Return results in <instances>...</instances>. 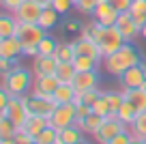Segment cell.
Returning <instances> with one entry per match:
<instances>
[{
	"instance_id": "6da1fadb",
	"label": "cell",
	"mask_w": 146,
	"mask_h": 144,
	"mask_svg": "<svg viewBox=\"0 0 146 144\" xmlns=\"http://www.w3.org/2000/svg\"><path fill=\"white\" fill-rule=\"evenodd\" d=\"M140 63H142V58H140L137 47L133 43H125L118 52H114L112 56L103 58L101 67H103V71L108 73V75H112V77L118 80L125 71H129L131 67H135V65H140Z\"/></svg>"
},
{
	"instance_id": "7a4b0ae2",
	"label": "cell",
	"mask_w": 146,
	"mask_h": 144,
	"mask_svg": "<svg viewBox=\"0 0 146 144\" xmlns=\"http://www.w3.org/2000/svg\"><path fill=\"white\" fill-rule=\"evenodd\" d=\"M32 71L26 67H19L15 65L9 73H2L0 75V88L7 90L11 97H26L32 90Z\"/></svg>"
},
{
	"instance_id": "3957f363",
	"label": "cell",
	"mask_w": 146,
	"mask_h": 144,
	"mask_svg": "<svg viewBox=\"0 0 146 144\" xmlns=\"http://www.w3.org/2000/svg\"><path fill=\"white\" fill-rule=\"evenodd\" d=\"M24 47V56H30V58H36L39 56V43L47 37V30H43L39 24H19L17 35Z\"/></svg>"
},
{
	"instance_id": "277c9868",
	"label": "cell",
	"mask_w": 146,
	"mask_h": 144,
	"mask_svg": "<svg viewBox=\"0 0 146 144\" xmlns=\"http://www.w3.org/2000/svg\"><path fill=\"white\" fill-rule=\"evenodd\" d=\"M125 129H127V125H125V123L120 121L116 114H110V116H105L101 129L92 135V140H95L97 144H110V140H114L116 135L123 133Z\"/></svg>"
},
{
	"instance_id": "5b68a950",
	"label": "cell",
	"mask_w": 146,
	"mask_h": 144,
	"mask_svg": "<svg viewBox=\"0 0 146 144\" xmlns=\"http://www.w3.org/2000/svg\"><path fill=\"white\" fill-rule=\"evenodd\" d=\"M0 116H7L17 129H22L24 123H26L28 116H30L26 103H24V97H11L9 105H7L5 110H0Z\"/></svg>"
},
{
	"instance_id": "8992f818",
	"label": "cell",
	"mask_w": 146,
	"mask_h": 144,
	"mask_svg": "<svg viewBox=\"0 0 146 144\" xmlns=\"http://www.w3.org/2000/svg\"><path fill=\"white\" fill-rule=\"evenodd\" d=\"M24 103H26L30 116H43L47 121H50V116L54 114L56 105H58L54 99H43V97H35V95H26Z\"/></svg>"
},
{
	"instance_id": "52a82bcc",
	"label": "cell",
	"mask_w": 146,
	"mask_h": 144,
	"mask_svg": "<svg viewBox=\"0 0 146 144\" xmlns=\"http://www.w3.org/2000/svg\"><path fill=\"white\" fill-rule=\"evenodd\" d=\"M78 123V116H75V103H62L56 105L54 114L50 116V125L54 129H64V127H71Z\"/></svg>"
},
{
	"instance_id": "ba28073f",
	"label": "cell",
	"mask_w": 146,
	"mask_h": 144,
	"mask_svg": "<svg viewBox=\"0 0 146 144\" xmlns=\"http://www.w3.org/2000/svg\"><path fill=\"white\" fill-rule=\"evenodd\" d=\"M120 88L131 90V88H146V65L140 63L135 67H131L129 71H125L123 75L118 77Z\"/></svg>"
},
{
	"instance_id": "9c48e42d",
	"label": "cell",
	"mask_w": 146,
	"mask_h": 144,
	"mask_svg": "<svg viewBox=\"0 0 146 144\" xmlns=\"http://www.w3.org/2000/svg\"><path fill=\"white\" fill-rule=\"evenodd\" d=\"M58 86H60V82H58L56 75H35L30 95L43 97V99H54V93H56Z\"/></svg>"
},
{
	"instance_id": "30bf717a",
	"label": "cell",
	"mask_w": 146,
	"mask_h": 144,
	"mask_svg": "<svg viewBox=\"0 0 146 144\" xmlns=\"http://www.w3.org/2000/svg\"><path fill=\"white\" fill-rule=\"evenodd\" d=\"M41 13H43V7L39 2H35V0H24L22 5L13 11V15L17 17L19 24H36Z\"/></svg>"
},
{
	"instance_id": "8fae6325",
	"label": "cell",
	"mask_w": 146,
	"mask_h": 144,
	"mask_svg": "<svg viewBox=\"0 0 146 144\" xmlns=\"http://www.w3.org/2000/svg\"><path fill=\"white\" fill-rule=\"evenodd\" d=\"M90 15H92L95 22L101 24V26H114L116 19H118V11L110 5V0H99L97 7H95V11H92Z\"/></svg>"
},
{
	"instance_id": "7c38bea8",
	"label": "cell",
	"mask_w": 146,
	"mask_h": 144,
	"mask_svg": "<svg viewBox=\"0 0 146 144\" xmlns=\"http://www.w3.org/2000/svg\"><path fill=\"white\" fill-rule=\"evenodd\" d=\"M116 28L120 30V35H123V39L127 41V43H133V41L140 37V26L135 24V19L131 17V13H118V19H116L114 24Z\"/></svg>"
},
{
	"instance_id": "4fadbf2b",
	"label": "cell",
	"mask_w": 146,
	"mask_h": 144,
	"mask_svg": "<svg viewBox=\"0 0 146 144\" xmlns=\"http://www.w3.org/2000/svg\"><path fill=\"white\" fill-rule=\"evenodd\" d=\"M99 71H78L75 80H73V88L75 93H86V90H95L99 88Z\"/></svg>"
},
{
	"instance_id": "5bb4252c",
	"label": "cell",
	"mask_w": 146,
	"mask_h": 144,
	"mask_svg": "<svg viewBox=\"0 0 146 144\" xmlns=\"http://www.w3.org/2000/svg\"><path fill=\"white\" fill-rule=\"evenodd\" d=\"M19 56H24V47L19 43L17 37H7L0 39V58H9V60H17Z\"/></svg>"
},
{
	"instance_id": "9a60e30c",
	"label": "cell",
	"mask_w": 146,
	"mask_h": 144,
	"mask_svg": "<svg viewBox=\"0 0 146 144\" xmlns=\"http://www.w3.org/2000/svg\"><path fill=\"white\" fill-rule=\"evenodd\" d=\"M75 56H88V58H95L99 63H103V54H101L97 41H92V39H78L75 41Z\"/></svg>"
},
{
	"instance_id": "2e32d148",
	"label": "cell",
	"mask_w": 146,
	"mask_h": 144,
	"mask_svg": "<svg viewBox=\"0 0 146 144\" xmlns=\"http://www.w3.org/2000/svg\"><path fill=\"white\" fill-rule=\"evenodd\" d=\"M56 69H58V58L56 56H36L35 65H32L35 75H56Z\"/></svg>"
},
{
	"instance_id": "e0dca14e",
	"label": "cell",
	"mask_w": 146,
	"mask_h": 144,
	"mask_svg": "<svg viewBox=\"0 0 146 144\" xmlns=\"http://www.w3.org/2000/svg\"><path fill=\"white\" fill-rule=\"evenodd\" d=\"M82 140H84V131L78 125H71V127H64V129L58 131V142L56 144H78Z\"/></svg>"
},
{
	"instance_id": "ac0fdd59",
	"label": "cell",
	"mask_w": 146,
	"mask_h": 144,
	"mask_svg": "<svg viewBox=\"0 0 146 144\" xmlns=\"http://www.w3.org/2000/svg\"><path fill=\"white\" fill-rule=\"evenodd\" d=\"M19 22L13 13H5L0 17V39H7V37H15L17 35Z\"/></svg>"
},
{
	"instance_id": "d6986e66",
	"label": "cell",
	"mask_w": 146,
	"mask_h": 144,
	"mask_svg": "<svg viewBox=\"0 0 146 144\" xmlns=\"http://www.w3.org/2000/svg\"><path fill=\"white\" fill-rule=\"evenodd\" d=\"M120 90H123L125 99L135 105L137 112H146V88H131V90L120 88Z\"/></svg>"
},
{
	"instance_id": "ffe728a7",
	"label": "cell",
	"mask_w": 146,
	"mask_h": 144,
	"mask_svg": "<svg viewBox=\"0 0 146 144\" xmlns=\"http://www.w3.org/2000/svg\"><path fill=\"white\" fill-rule=\"evenodd\" d=\"M47 125H50V121H47V118H43V116H28V121L24 123L22 131H26L30 138H36V135L41 133Z\"/></svg>"
},
{
	"instance_id": "44dd1931",
	"label": "cell",
	"mask_w": 146,
	"mask_h": 144,
	"mask_svg": "<svg viewBox=\"0 0 146 144\" xmlns=\"http://www.w3.org/2000/svg\"><path fill=\"white\" fill-rule=\"evenodd\" d=\"M58 22H60V13L54 9V7H45L36 24H39V26H41L43 30H47V32H50L52 28H56V26H58Z\"/></svg>"
},
{
	"instance_id": "7402d4cb",
	"label": "cell",
	"mask_w": 146,
	"mask_h": 144,
	"mask_svg": "<svg viewBox=\"0 0 146 144\" xmlns=\"http://www.w3.org/2000/svg\"><path fill=\"white\" fill-rule=\"evenodd\" d=\"M105 118L103 116H97V114H90V116H86L84 121H78L75 125L80 127V129L84 131V135H95L97 131L101 129V125H103Z\"/></svg>"
},
{
	"instance_id": "603a6c76",
	"label": "cell",
	"mask_w": 146,
	"mask_h": 144,
	"mask_svg": "<svg viewBox=\"0 0 146 144\" xmlns=\"http://www.w3.org/2000/svg\"><path fill=\"white\" fill-rule=\"evenodd\" d=\"M75 97H78V93H75L73 84H60L58 88H56V93H54V101H56L58 105H62V103H73V101H75Z\"/></svg>"
},
{
	"instance_id": "cb8c5ba5",
	"label": "cell",
	"mask_w": 146,
	"mask_h": 144,
	"mask_svg": "<svg viewBox=\"0 0 146 144\" xmlns=\"http://www.w3.org/2000/svg\"><path fill=\"white\" fill-rule=\"evenodd\" d=\"M133 140H146V112H140L135 116V121L127 127Z\"/></svg>"
},
{
	"instance_id": "d4e9b609",
	"label": "cell",
	"mask_w": 146,
	"mask_h": 144,
	"mask_svg": "<svg viewBox=\"0 0 146 144\" xmlns=\"http://www.w3.org/2000/svg\"><path fill=\"white\" fill-rule=\"evenodd\" d=\"M75 73H78V69H75V65H73V63H58L56 77H58L60 84H73Z\"/></svg>"
},
{
	"instance_id": "484cf974",
	"label": "cell",
	"mask_w": 146,
	"mask_h": 144,
	"mask_svg": "<svg viewBox=\"0 0 146 144\" xmlns=\"http://www.w3.org/2000/svg\"><path fill=\"white\" fill-rule=\"evenodd\" d=\"M54 56L58 58V63H73V58H75V41L73 43H67V41L58 43Z\"/></svg>"
},
{
	"instance_id": "4316f807",
	"label": "cell",
	"mask_w": 146,
	"mask_h": 144,
	"mask_svg": "<svg viewBox=\"0 0 146 144\" xmlns=\"http://www.w3.org/2000/svg\"><path fill=\"white\" fill-rule=\"evenodd\" d=\"M137 114H140V112L135 110V105H133L131 101H127V99H125V101H123V105H120V110L116 112V116H118L120 121H123L125 125L129 127L133 121H135V116H137Z\"/></svg>"
},
{
	"instance_id": "83f0119b",
	"label": "cell",
	"mask_w": 146,
	"mask_h": 144,
	"mask_svg": "<svg viewBox=\"0 0 146 144\" xmlns=\"http://www.w3.org/2000/svg\"><path fill=\"white\" fill-rule=\"evenodd\" d=\"M129 13H131V17L135 19V24L142 28L146 24V0H133Z\"/></svg>"
},
{
	"instance_id": "f1b7e54d",
	"label": "cell",
	"mask_w": 146,
	"mask_h": 144,
	"mask_svg": "<svg viewBox=\"0 0 146 144\" xmlns=\"http://www.w3.org/2000/svg\"><path fill=\"white\" fill-rule=\"evenodd\" d=\"M73 65H75L78 71H99V67H101L99 60L88 58V56H75V58H73Z\"/></svg>"
},
{
	"instance_id": "f546056e",
	"label": "cell",
	"mask_w": 146,
	"mask_h": 144,
	"mask_svg": "<svg viewBox=\"0 0 146 144\" xmlns=\"http://www.w3.org/2000/svg\"><path fill=\"white\" fill-rule=\"evenodd\" d=\"M92 114H97V116H110L112 114V105H110V101H108V95H105V90L101 93V97L92 103Z\"/></svg>"
},
{
	"instance_id": "4dcf8cb0",
	"label": "cell",
	"mask_w": 146,
	"mask_h": 144,
	"mask_svg": "<svg viewBox=\"0 0 146 144\" xmlns=\"http://www.w3.org/2000/svg\"><path fill=\"white\" fill-rule=\"evenodd\" d=\"M35 142L36 144H56L58 142V129H54L52 125H47L45 129L35 138Z\"/></svg>"
},
{
	"instance_id": "1f68e13d",
	"label": "cell",
	"mask_w": 146,
	"mask_h": 144,
	"mask_svg": "<svg viewBox=\"0 0 146 144\" xmlns=\"http://www.w3.org/2000/svg\"><path fill=\"white\" fill-rule=\"evenodd\" d=\"M15 133H17V127L7 116H0V140H13Z\"/></svg>"
},
{
	"instance_id": "d6a6232c",
	"label": "cell",
	"mask_w": 146,
	"mask_h": 144,
	"mask_svg": "<svg viewBox=\"0 0 146 144\" xmlns=\"http://www.w3.org/2000/svg\"><path fill=\"white\" fill-rule=\"evenodd\" d=\"M56 47H58V41H54L50 35L39 43V56H54L56 54Z\"/></svg>"
},
{
	"instance_id": "836d02e7",
	"label": "cell",
	"mask_w": 146,
	"mask_h": 144,
	"mask_svg": "<svg viewBox=\"0 0 146 144\" xmlns=\"http://www.w3.org/2000/svg\"><path fill=\"white\" fill-rule=\"evenodd\" d=\"M105 95H108V101L112 105V114H116L120 110V105H123V101H125L123 90H105Z\"/></svg>"
},
{
	"instance_id": "e575fe53",
	"label": "cell",
	"mask_w": 146,
	"mask_h": 144,
	"mask_svg": "<svg viewBox=\"0 0 146 144\" xmlns=\"http://www.w3.org/2000/svg\"><path fill=\"white\" fill-rule=\"evenodd\" d=\"M101 93H103L101 88H95V90H86V93H80L78 97H75V101H73V103H80V101H82V103H88V105H92V103H95V101L101 97Z\"/></svg>"
},
{
	"instance_id": "d590c367",
	"label": "cell",
	"mask_w": 146,
	"mask_h": 144,
	"mask_svg": "<svg viewBox=\"0 0 146 144\" xmlns=\"http://www.w3.org/2000/svg\"><path fill=\"white\" fill-rule=\"evenodd\" d=\"M97 2H99V0H78V2H75V9H78L80 13H92Z\"/></svg>"
},
{
	"instance_id": "8d00e7d4",
	"label": "cell",
	"mask_w": 146,
	"mask_h": 144,
	"mask_svg": "<svg viewBox=\"0 0 146 144\" xmlns=\"http://www.w3.org/2000/svg\"><path fill=\"white\" fill-rule=\"evenodd\" d=\"M92 114V105H88V103H75V116H78V121H84L86 116H90Z\"/></svg>"
},
{
	"instance_id": "74e56055",
	"label": "cell",
	"mask_w": 146,
	"mask_h": 144,
	"mask_svg": "<svg viewBox=\"0 0 146 144\" xmlns=\"http://www.w3.org/2000/svg\"><path fill=\"white\" fill-rule=\"evenodd\" d=\"M52 7H54L60 15H64V13H69V11L73 9V2H71V0H54Z\"/></svg>"
},
{
	"instance_id": "f35d334b",
	"label": "cell",
	"mask_w": 146,
	"mask_h": 144,
	"mask_svg": "<svg viewBox=\"0 0 146 144\" xmlns=\"http://www.w3.org/2000/svg\"><path fill=\"white\" fill-rule=\"evenodd\" d=\"M110 5L114 7L118 13H127L129 9H131V5H133V0H110Z\"/></svg>"
},
{
	"instance_id": "ab89813d",
	"label": "cell",
	"mask_w": 146,
	"mask_h": 144,
	"mask_svg": "<svg viewBox=\"0 0 146 144\" xmlns=\"http://www.w3.org/2000/svg\"><path fill=\"white\" fill-rule=\"evenodd\" d=\"M133 142V138H131V133H129V129H125L123 133H118L114 140H110V144H131Z\"/></svg>"
},
{
	"instance_id": "60d3db41",
	"label": "cell",
	"mask_w": 146,
	"mask_h": 144,
	"mask_svg": "<svg viewBox=\"0 0 146 144\" xmlns=\"http://www.w3.org/2000/svg\"><path fill=\"white\" fill-rule=\"evenodd\" d=\"M24 0H0V5H2V9L9 11V13H13L15 9H17L19 5H22Z\"/></svg>"
},
{
	"instance_id": "b9f144b4",
	"label": "cell",
	"mask_w": 146,
	"mask_h": 144,
	"mask_svg": "<svg viewBox=\"0 0 146 144\" xmlns=\"http://www.w3.org/2000/svg\"><path fill=\"white\" fill-rule=\"evenodd\" d=\"M64 30H67V32H80V30H82V24H80V22H73V19H69V22L64 24Z\"/></svg>"
},
{
	"instance_id": "7bdbcfd3",
	"label": "cell",
	"mask_w": 146,
	"mask_h": 144,
	"mask_svg": "<svg viewBox=\"0 0 146 144\" xmlns=\"http://www.w3.org/2000/svg\"><path fill=\"white\" fill-rule=\"evenodd\" d=\"M13 67H15L13 60H9V58H0V71H2V73H9Z\"/></svg>"
},
{
	"instance_id": "ee69618b",
	"label": "cell",
	"mask_w": 146,
	"mask_h": 144,
	"mask_svg": "<svg viewBox=\"0 0 146 144\" xmlns=\"http://www.w3.org/2000/svg\"><path fill=\"white\" fill-rule=\"evenodd\" d=\"M9 101H11V95L7 93V90L0 88V110H5L7 105H9Z\"/></svg>"
},
{
	"instance_id": "f6af8a7d",
	"label": "cell",
	"mask_w": 146,
	"mask_h": 144,
	"mask_svg": "<svg viewBox=\"0 0 146 144\" xmlns=\"http://www.w3.org/2000/svg\"><path fill=\"white\" fill-rule=\"evenodd\" d=\"M35 2H39V5L45 9V7H52V2H54V0H35Z\"/></svg>"
},
{
	"instance_id": "bcb514c9",
	"label": "cell",
	"mask_w": 146,
	"mask_h": 144,
	"mask_svg": "<svg viewBox=\"0 0 146 144\" xmlns=\"http://www.w3.org/2000/svg\"><path fill=\"white\" fill-rule=\"evenodd\" d=\"M140 37H142V39H144V41H146V24H144V26H142V28H140Z\"/></svg>"
},
{
	"instance_id": "7dc6e473",
	"label": "cell",
	"mask_w": 146,
	"mask_h": 144,
	"mask_svg": "<svg viewBox=\"0 0 146 144\" xmlns=\"http://www.w3.org/2000/svg\"><path fill=\"white\" fill-rule=\"evenodd\" d=\"M0 144H15V140H0Z\"/></svg>"
},
{
	"instance_id": "c3c4849f",
	"label": "cell",
	"mask_w": 146,
	"mask_h": 144,
	"mask_svg": "<svg viewBox=\"0 0 146 144\" xmlns=\"http://www.w3.org/2000/svg\"><path fill=\"white\" fill-rule=\"evenodd\" d=\"M131 144H146V140H133Z\"/></svg>"
},
{
	"instance_id": "681fc988",
	"label": "cell",
	"mask_w": 146,
	"mask_h": 144,
	"mask_svg": "<svg viewBox=\"0 0 146 144\" xmlns=\"http://www.w3.org/2000/svg\"><path fill=\"white\" fill-rule=\"evenodd\" d=\"M78 144H92V142H88V140H86V138H84V140H82V142H78Z\"/></svg>"
},
{
	"instance_id": "f907efd6",
	"label": "cell",
	"mask_w": 146,
	"mask_h": 144,
	"mask_svg": "<svg viewBox=\"0 0 146 144\" xmlns=\"http://www.w3.org/2000/svg\"><path fill=\"white\" fill-rule=\"evenodd\" d=\"M71 2H73V7H75V2H78V0H71Z\"/></svg>"
}]
</instances>
